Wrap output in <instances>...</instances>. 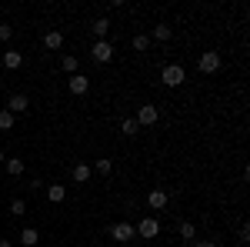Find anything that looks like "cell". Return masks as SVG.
<instances>
[{"mask_svg":"<svg viewBox=\"0 0 250 247\" xmlns=\"http://www.w3.org/2000/svg\"><path fill=\"white\" fill-rule=\"evenodd\" d=\"M87 90H90V80H87L83 74H74V77H70V94H74V97H83Z\"/></svg>","mask_w":250,"mask_h":247,"instance_id":"9c48e42d","label":"cell"},{"mask_svg":"<svg viewBox=\"0 0 250 247\" xmlns=\"http://www.w3.org/2000/svg\"><path fill=\"white\" fill-rule=\"evenodd\" d=\"M134 234H137V237H144V241H154L157 234H160V221H157V217H144V221L134 227Z\"/></svg>","mask_w":250,"mask_h":247,"instance_id":"7a4b0ae2","label":"cell"},{"mask_svg":"<svg viewBox=\"0 0 250 247\" xmlns=\"http://www.w3.org/2000/svg\"><path fill=\"white\" fill-rule=\"evenodd\" d=\"M10 214H27V204H23V201H20V197H14V201H10Z\"/></svg>","mask_w":250,"mask_h":247,"instance_id":"603a6c76","label":"cell"},{"mask_svg":"<svg viewBox=\"0 0 250 247\" xmlns=\"http://www.w3.org/2000/svg\"><path fill=\"white\" fill-rule=\"evenodd\" d=\"M0 247H14V241H0Z\"/></svg>","mask_w":250,"mask_h":247,"instance_id":"4316f807","label":"cell"},{"mask_svg":"<svg viewBox=\"0 0 250 247\" xmlns=\"http://www.w3.org/2000/svg\"><path fill=\"white\" fill-rule=\"evenodd\" d=\"M90 57H94L97 64H110V60H114V44H110V40H94Z\"/></svg>","mask_w":250,"mask_h":247,"instance_id":"3957f363","label":"cell"},{"mask_svg":"<svg viewBox=\"0 0 250 247\" xmlns=\"http://www.w3.org/2000/svg\"><path fill=\"white\" fill-rule=\"evenodd\" d=\"M110 237L114 241H120V244H127V241H134V224H127V221H117L114 227H110Z\"/></svg>","mask_w":250,"mask_h":247,"instance_id":"8992f818","label":"cell"},{"mask_svg":"<svg viewBox=\"0 0 250 247\" xmlns=\"http://www.w3.org/2000/svg\"><path fill=\"white\" fill-rule=\"evenodd\" d=\"M60 67H63V70H67V74L74 77V74H77V67H80V64H77V57H74V54H67V57L60 60Z\"/></svg>","mask_w":250,"mask_h":247,"instance_id":"d6986e66","label":"cell"},{"mask_svg":"<svg viewBox=\"0 0 250 247\" xmlns=\"http://www.w3.org/2000/svg\"><path fill=\"white\" fill-rule=\"evenodd\" d=\"M74 180H77V184H87V180H90V174H94V167H90V164H74Z\"/></svg>","mask_w":250,"mask_h":247,"instance_id":"4fadbf2b","label":"cell"},{"mask_svg":"<svg viewBox=\"0 0 250 247\" xmlns=\"http://www.w3.org/2000/svg\"><path fill=\"white\" fill-rule=\"evenodd\" d=\"M3 171L10 174V177H20V174H23V160H20V157H10V160H3Z\"/></svg>","mask_w":250,"mask_h":247,"instance_id":"9a60e30c","label":"cell"},{"mask_svg":"<svg viewBox=\"0 0 250 247\" xmlns=\"http://www.w3.org/2000/svg\"><path fill=\"white\" fill-rule=\"evenodd\" d=\"M170 37H173L170 23H157V27H154V40H160V44H167Z\"/></svg>","mask_w":250,"mask_h":247,"instance_id":"ac0fdd59","label":"cell"},{"mask_svg":"<svg viewBox=\"0 0 250 247\" xmlns=\"http://www.w3.org/2000/svg\"><path fill=\"white\" fill-rule=\"evenodd\" d=\"M63 197H67V187H63V184H50V187H47V201H54V204H60Z\"/></svg>","mask_w":250,"mask_h":247,"instance_id":"2e32d148","label":"cell"},{"mask_svg":"<svg viewBox=\"0 0 250 247\" xmlns=\"http://www.w3.org/2000/svg\"><path fill=\"white\" fill-rule=\"evenodd\" d=\"M134 50H137V54L150 50V37H147V34H137V37H134Z\"/></svg>","mask_w":250,"mask_h":247,"instance_id":"ffe728a7","label":"cell"},{"mask_svg":"<svg viewBox=\"0 0 250 247\" xmlns=\"http://www.w3.org/2000/svg\"><path fill=\"white\" fill-rule=\"evenodd\" d=\"M167 201H170V194L160 190V187H154L150 194H147V207H150V210H164V207H167Z\"/></svg>","mask_w":250,"mask_h":247,"instance_id":"52a82bcc","label":"cell"},{"mask_svg":"<svg viewBox=\"0 0 250 247\" xmlns=\"http://www.w3.org/2000/svg\"><path fill=\"white\" fill-rule=\"evenodd\" d=\"M180 237H184V241H193V237H197V227L184 221V224H180Z\"/></svg>","mask_w":250,"mask_h":247,"instance_id":"7402d4cb","label":"cell"},{"mask_svg":"<svg viewBox=\"0 0 250 247\" xmlns=\"http://www.w3.org/2000/svg\"><path fill=\"white\" fill-rule=\"evenodd\" d=\"M137 131H140V127H137L134 117H124V120H120V134H124V137H137Z\"/></svg>","mask_w":250,"mask_h":247,"instance_id":"e0dca14e","label":"cell"},{"mask_svg":"<svg viewBox=\"0 0 250 247\" xmlns=\"http://www.w3.org/2000/svg\"><path fill=\"white\" fill-rule=\"evenodd\" d=\"M137 127H154L157 120H160V111H157L154 104H144V107H140V111H137Z\"/></svg>","mask_w":250,"mask_h":247,"instance_id":"277c9868","label":"cell"},{"mask_svg":"<svg viewBox=\"0 0 250 247\" xmlns=\"http://www.w3.org/2000/svg\"><path fill=\"white\" fill-rule=\"evenodd\" d=\"M14 37V27H10V23H3V20H0V40H10Z\"/></svg>","mask_w":250,"mask_h":247,"instance_id":"d4e9b609","label":"cell"},{"mask_svg":"<svg viewBox=\"0 0 250 247\" xmlns=\"http://www.w3.org/2000/svg\"><path fill=\"white\" fill-rule=\"evenodd\" d=\"M10 127H14V114L3 107V111H0V131H10Z\"/></svg>","mask_w":250,"mask_h":247,"instance_id":"44dd1931","label":"cell"},{"mask_svg":"<svg viewBox=\"0 0 250 247\" xmlns=\"http://www.w3.org/2000/svg\"><path fill=\"white\" fill-rule=\"evenodd\" d=\"M37 241H40V230L37 227H23V230H20V244H23V247H37Z\"/></svg>","mask_w":250,"mask_h":247,"instance_id":"7c38bea8","label":"cell"},{"mask_svg":"<svg viewBox=\"0 0 250 247\" xmlns=\"http://www.w3.org/2000/svg\"><path fill=\"white\" fill-rule=\"evenodd\" d=\"M0 60H3V67H7V70H17L20 64H23V54H17V50H3Z\"/></svg>","mask_w":250,"mask_h":247,"instance_id":"30bf717a","label":"cell"},{"mask_svg":"<svg viewBox=\"0 0 250 247\" xmlns=\"http://www.w3.org/2000/svg\"><path fill=\"white\" fill-rule=\"evenodd\" d=\"M43 47H47V50H60V47H63V34H60V30H47V34H43Z\"/></svg>","mask_w":250,"mask_h":247,"instance_id":"8fae6325","label":"cell"},{"mask_svg":"<svg viewBox=\"0 0 250 247\" xmlns=\"http://www.w3.org/2000/svg\"><path fill=\"white\" fill-rule=\"evenodd\" d=\"M197 67H200V74H217V70H220V54H217V50H207V54H200Z\"/></svg>","mask_w":250,"mask_h":247,"instance_id":"5b68a950","label":"cell"},{"mask_svg":"<svg viewBox=\"0 0 250 247\" xmlns=\"http://www.w3.org/2000/svg\"><path fill=\"white\" fill-rule=\"evenodd\" d=\"M107 34H110V20H107V17H97L94 20V37L97 40H107Z\"/></svg>","mask_w":250,"mask_h":247,"instance_id":"5bb4252c","label":"cell"},{"mask_svg":"<svg viewBox=\"0 0 250 247\" xmlns=\"http://www.w3.org/2000/svg\"><path fill=\"white\" fill-rule=\"evenodd\" d=\"M160 80H164L167 87H180V84L187 80V70H184L180 64H167V67H164V74H160Z\"/></svg>","mask_w":250,"mask_h":247,"instance_id":"6da1fadb","label":"cell"},{"mask_svg":"<svg viewBox=\"0 0 250 247\" xmlns=\"http://www.w3.org/2000/svg\"><path fill=\"white\" fill-rule=\"evenodd\" d=\"M193 247H217L213 241H193Z\"/></svg>","mask_w":250,"mask_h":247,"instance_id":"484cf974","label":"cell"},{"mask_svg":"<svg viewBox=\"0 0 250 247\" xmlns=\"http://www.w3.org/2000/svg\"><path fill=\"white\" fill-rule=\"evenodd\" d=\"M3 160H7V157H3V151H0V167H3Z\"/></svg>","mask_w":250,"mask_h":247,"instance_id":"83f0119b","label":"cell"},{"mask_svg":"<svg viewBox=\"0 0 250 247\" xmlns=\"http://www.w3.org/2000/svg\"><path fill=\"white\" fill-rule=\"evenodd\" d=\"M27 107H30V97H27V94H14L10 100H7V111H10L14 117H17V114H23Z\"/></svg>","mask_w":250,"mask_h":247,"instance_id":"ba28073f","label":"cell"},{"mask_svg":"<svg viewBox=\"0 0 250 247\" xmlns=\"http://www.w3.org/2000/svg\"><path fill=\"white\" fill-rule=\"evenodd\" d=\"M110 171H114V164H110V160H97V174H100V177H107Z\"/></svg>","mask_w":250,"mask_h":247,"instance_id":"cb8c5ba5","label":"cell"}]
</instances>
